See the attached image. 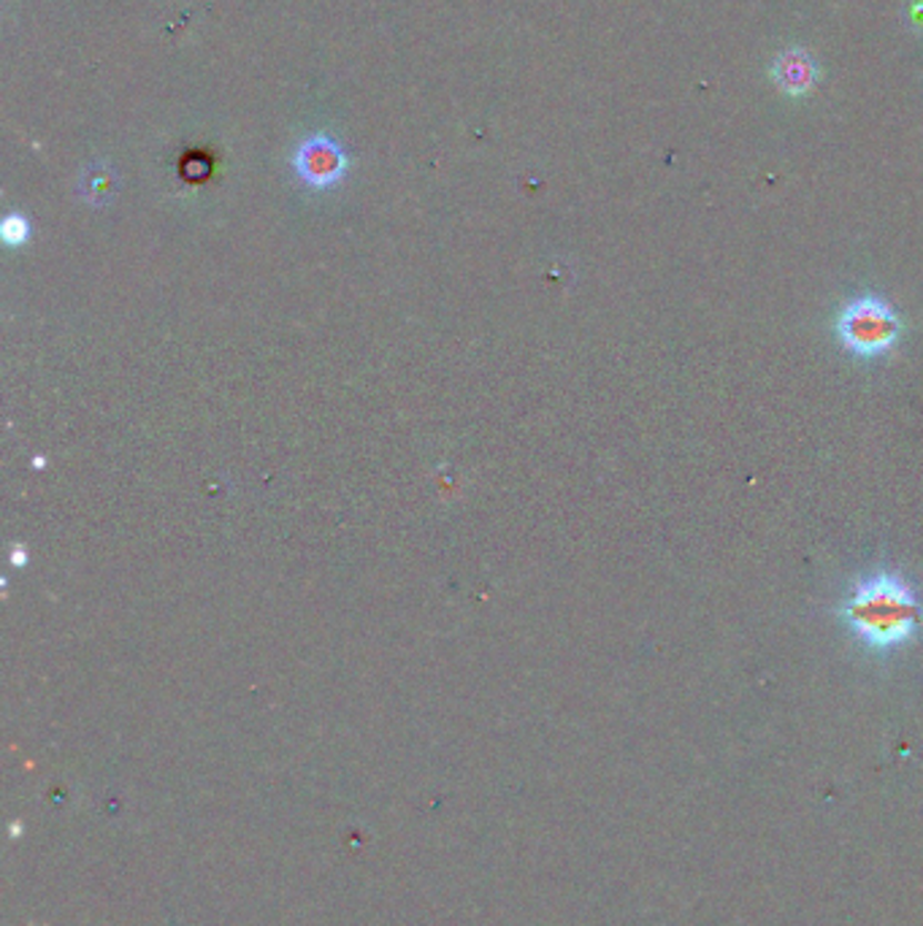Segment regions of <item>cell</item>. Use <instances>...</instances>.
Returning a JSON list of instances; mask_svg holds the SVG:
<instances>
[{"label":"cell","mask_w":923,"mask_h":926,"mask_svg":"<svg viewBox=\"0 0 923 926\" xmlns=\"http://www.w3.org/2000/svg\"><path fill=\"white\" fill-rule=\"evenodd\" d=\"M295 174L310 187H334L347 174V152L325 133H315L298 146L293 157Z\"/></svg>","instance_id":"3957f363"},{"label":"cell","mask_w":923,"mask_h":926,"mask_svg":"<svg viewBox=\"0 0 923 926\" xmlns=\"http://www.w3.org/2000/svg\"><path fill=\"white\" fill-rule=\"evenodd\" d=\"M904 334V320L896 306L880 293H859L840 306L834 317V336L845 353L861 360L885 358L894 353Z\"/></svg>","instance_id":"7a4b0ae2"},{"label":"cell","mask_w":923,"mask_h":926,"mask_svg":"<svg viewBox=\"0 0 923 926\" xmlns=\"http://www.w3.org/2000/svg\"><path fill=\"white\" fill-rule=\"evenodd\" d=\"M836 615L861 648L885 655L919 640L923 599L902 572L878 567L853 582L836 604Z\"/></svg>","instance_id":"6da1fadb"},{"label":"cell","mask_w":923,"mask_h":926,"mask_svg":"<svg viewBox=\"0 0 923 926\" xmlns=\"http://www.w3.org/2000/svg\"><path fill=\"white\" fill-rule=\"evenodd\" d=\"M772 79L774 84L789 95L810 93L818 82L815 60H812L808 52H802V49H789V52H783L774 60Z\"/></svg>","instance_id":"277c9868"},{"label":"cell","mask_w":923,"mask_h":926,"mask_svg":"<svg viewBox=\"0 0 923 926\" xmlns=\"http://www.w3.org/2000/svg\"><path fill=\"white\" fill-rule=\"evenodd\" d=\"M28 233H30V225L22 214H9V217L3 220V238H6V244H11V247L28 242Z\"/></svg>","instance_id":"5b68a950"}]
</instances>
